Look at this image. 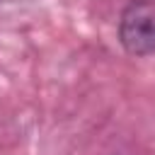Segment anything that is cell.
Wrapping results in <instances>:
<instances>
[{
  "label": "cell",
  "mask_w": 155,
  "mask_h": 155,
  "mask_svg": "<svg viewBox=\"0 0 155 155\" xmlns=\"http://www.w3.org/2000/svg\"><path fill=\"white\" fill-rule=\"evenodd\" d=\"M10 2H24V0H0V5H10Z\"/></svg>",
  "instance_id": "7a4b0ae2"
},
{
  "label": "cell",
  "mask_w": 155,
  "mask_h": 155,
  "mask_svg": "<svg viewBox=\"0 0 155 155\" xmlns=\"http://www.w3.org/2000/svg\"><path fill=\"white\" fill-rule=\"evenodd\" d=\"M119 44L128 56L155 53V0H128L119 15Z\"/></svg>",
  "instance_id": "6da1fadb"
}]
</instances>
